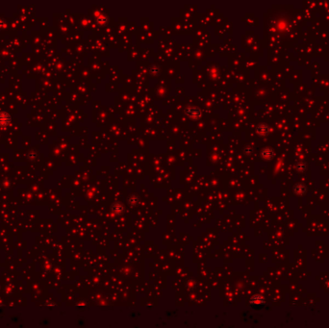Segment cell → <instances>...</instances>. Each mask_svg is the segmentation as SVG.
Wrapping results in <instances>:
<instances>
[{"label":"cell","instance_id":"cell-1","mask_svg":"<svg viewBox=\"0 0 329 328\" xmlns=\"http://www.w3.org/2000/svg\"><path fill=\"white\" fill-rule=\"evenodd\" d=\"M187 114L189 117L191 118H197L200 116V111L198 109H195V108H190L187 110Z\"/></svg>","mask_w":329,"mask_h":328}]
</instances>
